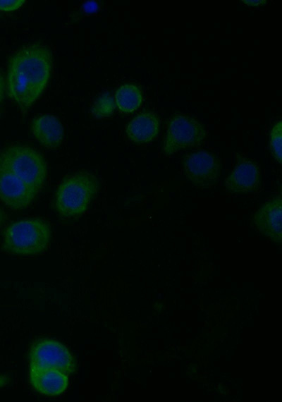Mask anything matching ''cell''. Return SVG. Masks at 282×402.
<instances>
[{"label": "cell", "mask_w": 282, "mask_h": 402, "mask_svg": "<svg viewBox=\"0 0 282 402\" xmlns=\"http://www.w3.org/2000/svg\"><path fill=\"white\" fill-rule=\"evenodd\" d=\"M51 54L41 44L23 47L10 59L7 73L8 96L23 109L42 94L51 75Z\"/></svg>", "instance_id": "1"}, {"label": "cell", "mask_w": 282, "mask_h": 402, "mask_svg": "<svg viewBox=\"0 0 282 402\" xmlns=\"http://www.w3.org/2000/svg\"><path fill=\"white\" fill-rule=\"evenodd\" d=\"M51 238V229L47 221L37 217L23 219L6 228L2 249L13 255H37L47 250Z\"/></svg>", "instance_id": "2"}, {"label": "cell", "mask_w": 282, "mask_h": 402, "mask_svg": "<svg viewBox=\"0 0 282 402\" xmlns=\"http://www.w3.org/2000/svg\"><path fill=\"white\" fill-rule=\"evenodd\" d=\"M99 187L97 176L88 171H79L67 176L55 193L56 212L63 218L82 215L88 210Z\"/></svg>", "instance_id": "3"}, {"label": "cell", "mask_w": 282, "mask_h": 402, "mask_svg": "<svg viewBox=\"0 0 282 402\" xmlns=\"http://www.w3.org/2000/svg\"><path fill=\"white\" fill-rule=\"evenodd\" d=\"M0 166L11 171L39 193L47 176V165L36 150L23 145H13L0 151Z\"/></svg>", "instance_id": "4"}, {"label": "cell", "mask_w": 282, "mask_h": 402, "mask_svg": "<svg viewBox=\"0 0 282 402\" xmlns=\"http://www.w3.org/2000/svg\"><path fill=\"white\" fill-rule=\"evenodd\" d=\"M205 138L204 127L198 120L187 114H176L168 123L162 152L170 156L182 150L198 147Z\"/></svg>", "instance_id": "5"}, {"label": "cell", "mask_w": 282, "mask_h": 402, "mask_svg": "<svg viewBox=\"0 0 282 402\" xmlns=\"http://www.w3.org/2000/svg\"><path fill=\"white\" fill-rule=\"evenodd\" d=\"M29 366L56 369L66 374L76 370V360L67 347L51 339L37 340L30 348Z\"/></svg>", "instance_id": "6"}, {"label": "cell", "mask_w": 282, "mask_h": 402, "mask_svg": "<svg viewBox=\"0 0 282 402\" xmlns=\"http://www.w3.org/2000/svg\"><path fill=\"white\" fill-rule=\"evenodd\" d=\"M183 167L187 178L199 188H207L216 185L221 171L219 158L206 150L186 154L183 159Z\"/></svg>", "instance_id": "7"}, {"label": "cell", "mask_w": 282, "mask_h": 402, "mask_svg": "<svg viewBox=\"0 0 282 402\" xmlns=\"http://www.w3.org/2000/svg\"><path fill=\"white\" fill-rule=\"evenodd\" d=\"M261 170L254 160L237 154L234 166L224 181V188L230 193H249L257 190Z\"/></svg>", "instance_id": "8"}, {"label": "cell", "mask_w": 282, "mask_h": 402, "mask_svg": "<svg viewBox=\"0 0 282 402\" xmlns=\"http://www.w3.org/2000/svg\"><path fill=\"white\" fill-rule=\"evenodd\" d=\"M39 192L11 171L0 166V200L13 210L27 208Z\"/></svg>", "instance_id": "9"}, {"label": "cell", "mask_w": 282, "mask_h": 402, "mask_svg": "<svg viewBox=\"0 0 282 402\" xmlns=\"http://www.w3.org/2000/svg\"><path fill=\"white\" fill-rule=\"evenodd\" d=\"M253 223L256 229L272 241L282 240V199L274 197L262 205L255 212Z\"/></svg>", "instance_id": "10"}, {"label": "cell", "mask_w": 282, "mask_h": 402, "mask_svg": "<svg viewBox=\"0 0 282 402\" xmlns=\"http://www.w3.org/2000/svg\"><path fill=\"white\" fill-rule=\"evenodd\" d=\"M29 382L39 394L56 396L67 389L68 377L56 369L29 366Z\"/></svg>", "instance_id": "11"}, {"label": "cell", "mask_w": 282, "mask_h": 402, "mask_svg": "<svg viewBox=\"0 0 282 402\" xmlns=\"http://www.w3.org/2000/svg\"><path fill=\"white\" fill-rule=\"evenodd\" d=\"M36 140L49 149L59 147L64 138V129L60 120L54 116L43 114L35 117L31 124Z\"/></svg>", "instance_id": "12"}, {"label": "cell", "mask_w": 282, "mask_h": 402, "mask_svg": "<svg viewBox=\"0 0 282 402\" xmlns=\"http://www.w3.org/2000/svg\"><path fill=\"white\" fill-rule=\"evenodd\" d=\"M159 119L156 114L145 111L133 118L125 128L128 138L137 144L153 141L159 135Z\"/></svg>", "instance_id": "13"}, {"label": "cell", "mask_w": 282, "mask_h": 402, "mask_svg": "<svg viewBox=\"0 0 282 402\" xmlns=\"http://www.w3.org/2000/svg\"><path fill=\"white\" fill-rule=\"evenodd\" d=\"M115 102L120 111L131 113L140 106L142 102V92L136 85L124 84L116 90Z\"/></svg>", "instance_id": "14"}, {"label": "cell", "mask_w": 282, "mask_h": 402, "mask_svg": "<svg viewBox=\"0 0 282 402\" xmlns=\"http://www.w3.org/2000/svg\"><path fill=\"white\" fill-rule=\"evenodd\" d=\"M269 149L275 159L281 164L282 161V122L278 121L272 127L269 134Z\"/></svg>", "instance_id": "15"}, {"label": "cell", "mask_w": 282, "mask_h": 402, "mask_svg": "<svg viewBox=\"0 0 282 402\" xmlns=\"http://www.w3.org/2000/svg\"><path fill=\"white\" fill-rule=\"evenodd\" d=\"M114 109V102L109 94L106 93L97 99L93 104L92 111L97 118L110 116Z\"/></svg>", "instance_id": "16"}, {"label": "cell", "mask_w": 282, "mask_h": 402, "mask_svg": "<svg viewBox=\"0 0 282 402\" xmlns=\"http://www.w3.org/2000/svg\"><path fill=\"white\" fill-rule=\"evenodd\" d=\"M24 2V0H0V11H12L17 10Z\"/></svg>", "instance_id": "17"}, {"label": "cell", "mask_w": 282, "mask_h": 402, "mask_svg": "<svg viewBox=\"0 0 282 402\" xmlns=\"http://www.w3.org/2000/svg\"><path fill=\"white\" fill-rule=\"evenodd\" d=\"M5 88V83L3 75L0 73V103L3 98L4 92Z\"/></svg>", "instance_id": "18"}, {"label": "cell", "mask_w": 282, "mask_h": 402, "mask_svg": "<svg viewBox=\"0 0 282 402\" xmlns=\"http://www.w3.org/2000/svg\"><path fill=\"white\" fill-rule=\"evenodd\" d=\"M10 382V379L6 375L0 374V389L6 386Z\"/></svg>", "instance_id": "19"}, {"label": "cell", "mask_w": 282, "mask_h": 402, "mask_svg": "<svg viewBox=\"0 0 282 402\" xmlns=\"http://www.w3.org/2000/svg\"><path fill=\"white\" fill-rule=\"evenodd\" d=\"M246 5L248 6H259L266 3V1H243Z\"/></svg>", "instance_id": "20"}, {"label": "cell", "mask_w": 282, "mask_h": 402, "mask_svg": "<svg viewBox=\"0 0 282 402\" xmlns=\"http://www.w3.org/2000/svg\"><path fill=\"white\" fill-rule=\"evenodd\" d=\"M6 221V214L4 211L0 207V229Z\"/></svg>", "instance_id": "21"}]
</instances>
